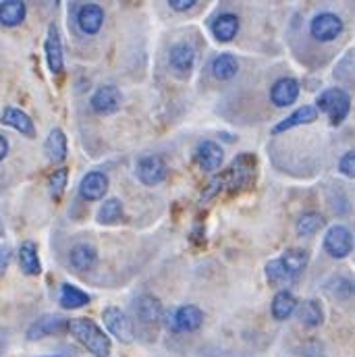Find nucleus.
I'll return each mask as SVG.
<instances>
[{
	"label": "nucleus",
	"instance_id": "24",
	"mask_svg": "<svg viewBox=\"0 0 355 357\" xmlns=\"http://www.w3.org/2000/svg\"><path fill=\"white\" fill-rule=\"evenodd\" d=\"M297 310V299L291 291H278L272 299L270 312L274 316V320H287L295 314Z\"/></svg>",
	"mask_w": 355,
	"mask_h": 357
},
{
	"label": "nucleus",
	"instance_id": "10",
	"mask_svg": "<svg viewBox=\"0 0 355 357\" xmlns=\"http://www.w3.org/2000/svg\"><path fill=\"white\" fill-rule=\"evenodd\" d=\"M67 326H69V322H67L63 316H59V314H48V316L38 318V320L29 326L27 339H29V341H40V339H44V337H52V335L63 333Z\"/></svg>",
	"mask_w": 355,
	"mask_h": 357
},
{
	"label": "nucleus",
	"instance_id": "4",
	"mask_svg": "<svg viewBox=\"0 0 355 357\" xmlns=\"http://www.w3.org/2000/svg\"><path fill=\"white\" fill-rule=\"evenodd\" d=\"M345 31V23L339 15L335 13H318L312 21H310V33L316 42L326 44V42H335L341 33Z\"/></svg>",
	"mask_w": 355,
	"mask_h": 357
},
{
	"label": "nucleus",
	"instance_id": "17",
	"mask_svg": "<svg viewBox=\"0 0 355 357\" xmlns=\"http://www.w3.org/2000/svg\"><path fill=\"white\" fill-rule=\"evenodd\" d=\"M0 123L6 125V127H13L15 131H19V133L25 135V137H33V135H36L33 121H31L29 114L23 112L21 108H15V106L4 108L2 114H0Z\"/></svg>",
	"mask_w": 355,
	"mask_h": 357
},
{
	"label": "nucleus",
	"instance_id": "11",
	"mask_svg": "<svg viewBox=\"0 0 355 357\" xmlns=\"http://www.w3.org/2000/svg\"><path fill=\"white\" fill-rule=\"evenodd\" d=\"M44 52H46L48 69L54 75H61L63 73V65H65V56H63V42H61L56 25L48 27V36H46V42H44Z\"/></svg>",
	"mask_w": 355,
	"mask_h": 357
},
{
	"label": "nucleus",
	"instance_id": "39",
	"mask_svg": "<svg viewBox=\"0 0 355 357\" xmlns=\"http://www.w3.org/2000/svg\"><path fill=\"white\" fill-rule=\"evenodd\" d=\"M6 154H8V142L0 135V162L6 158Z\"/></svg>",
	"mask_w": 355,
	"mask_h": 357
},
{
	"label": "nucleus",
	"instance_id": "6",
	"mask_svg": "<svg viewBox=\"0 0 355 357\" xmlns=\"http://www.w3.org/2000/svg\"><path fill=\"white\" fill-rule=\"evenodd\" d=\"M102 320H104V326L108 328V333L121 341V343H131L133 341V328H131V322L127 318V314L121 310V307H106L102 312Z\"/></svg>",
	"mask_w": 355,
	"mask_h": 357
},
{
	"label": "nucleus",
	"instance_id": "9",
	"mask_svg": "<svg viewBox=\"0 0 355 357\" xmlns=\"http://www.w3.org/2000/svg\"><path fill=\"white\" fill-rule=\"evenodd\" d=\"M135 175H137V178H139L144 185L154 187V185L163 183L165 177H167V162H165L160 156H156V154L144 156V158L137 162V167H135Z\"/></svg>",
	"mask_w": 355,
	"mask_h": 357
},
{
	"label": "nucleus",
	"instance_id": "29",
	"mask_svg": "<svg viewBox=\"0 0 355 357\" xmlns=\"http://www.w3.org/2000/svg\"><path fill=\"white\" fill-rule=\"evenodd\" d=\"M237 71H239V63L233 54H220L212 63V75L220 82L233 79L237 75Z\"/></svg>",
	"mask_w": 355,
	"mask_h": 357
},
{
	"label": "nucleus",
	"instance_id": "31",
	"mask_svg": "<svg viewBox=\"0 0 355 357\" xmlns=\"http://www.w3.org/2000/svg\"><path fill=\"white\" fill-rule=\"evenodd\" d=\"M121 218H123V204L116 197H108L98 210V222L102 225H114Z\"/></svg>",
	"mask_w": 355,
	"mask_h": 357
},
{
	"label": "nucleus",
	"instance_id": "20",
	"mask_svg": "<svg viewBox=\"0 0 355 357\" xmlns=\"http://www.w3.org/2000/svg\"><path fill=\"white\" fill-rule=\"evenodd\" d=\"M239 31V19L233 13H222L212 23V33L218 42H231L235 40Z\"/></svg>",
	"mask_w": 355,
	"mask_h": 357
},
{
	"label": "nucleus",
	"instance_id": "33",
	"mask_svg": "<svg viewBox=\"0 0 355 357\" xmlns=\"http://www.w3.org/2000/svg\"><path fill=\"white\" fill-rule=\"evenodd\" d=\"M266 276L272 284H287V282H291V276L282 270V266H280V262H278V260H270V262H268Z\"/></svg>",
	"mask_w": 355,
	"mask_h": 357
},
{
	"label": "nucleus",
	"instance_id": "32",
	"mask_svg": "<svg viewBox=\"0 0 355 357\" xmlns=\"http://www.w3.org/2000/svg\"><path fill=\"white\" fill-rule=\"evenodd\" d=\"M67 177H69V171L67 169H59V171H54L50 175V178H48V189H50V195L54 199H59L63 195V191L67 187Z\"/></svg>",
	"mask_w": 355,
	"mask_h": 357
},
{
	"label": "nucleus",
	"instance_id": "15",
	"mask_svg": "<svg viewBox=\"0 0 355 357\" xmlns=\"http://www.w3.org/2000/svg\"><path fill=\"white\" fill-rule=\"evenodd\" d=\"M195 162L202 171L212 173L220 169V165L225 162V152L216 142H202L195 150Z\"/></svg>",
	"mask_w": 355,
	"mask_h": 357
},
{
	"label": "nucleus",
	"instance_id": "7",
	"mask_svg": "<svg viewBox=\"0 0 355 357\" xmlns=\"http://www.w3.org/2000/svg\"><path fill=\"white\" fill-rule=\"evenodd\" d=\"M133 314H135L137 322L144 324V326H156L165 316L163 303L154 295H139L133 301Z\"/></svg>",
	"mask_w": 355,
	"mask_h": 357
},
{
	"label": "nucleus",
	"instance_id": "28",
	"mask_svg": "<svg viewBox=\"0 0 355 357\" xmlns=\"http://www.w3.org/2000/svg\"><path fill=\"white\" fill-rule=\"evenodd\" d=\"M61 307L65 310H77L89 303V295L86 291H82L80 287L73 284H63L61 287V299H59Z\"/></svg>",
	"mask_w": 355,
	"mask_h": 357
},
{
	"label": "nucleus",
	"instance_id": "2",
	"mask_svg": "<svg viewBox=\"0 0 355 357\" xmlns=\"http://www.w3.org/2000/svg\"><path fill=\"white\" fill-rule=\"evenodd\" d=\"M316 108L326 112L331 123L337 127L347 119V114L352 110V98L345 89L328 88L316 98Z\"/></svg>",
	"mask_w": 355,
	"mask_h": 357
},
{
	"label": "nucleus",
	"instance_id": "21",
	"mask_svg": "<svg viewBox=\"0 0 355 357\" xmlns=\"http://www.w3.org/2000/svg\"><path fill=\"white\" fill-rule=\"evenodd\" d=\"M27 6L21 0H4L0 2V23L4 27H17L25 21Z\"/></svg>",
	"mask_w": 355,
	"mask_h": 357
},
{
	"label": "nucleus",
	"instance_id": "3",
	"mask_svg": "<svg viewBox=\"0 0 355 357\" xmlns=\"http://www.w3.org/2000/svg\"><path fill=\"white\" fill-rule=\"evenodd\" d=\"M256 175V165H254V156L250 154H241L233 160V165L229 167V171L225 173V189L235 193L239 189H246Z\"/></svg>",
	"mask_w": 355,
	"mask_h": 357
},
{
	"label": "nucleus",
	"instance_id": "26",
	"mask_svg": "<svg viewBox=\"0 0 355 357\" xmlns=\"http://www.w3.org/2000/svg\"><path fill=\"white\" fill-rule=\"evenodd\" d=\"M278 262H280V266L282 270L291 276V280L297 276V274H301L305 266H308V262H310V256H308V252H303V250H287L280 258H278Z\"/></svg>",
	"mask_w": 355,
	"mask_h": 357
},
{
	"label": "nucleus",
	"instance_id": "1",
	"mask_svg": "<svg viewBox=\"0 0 355 357\" xmlns=\"http://www.w3.org/2000/svg\"><path fill=\"white\" fill-rule=\"evenodd\" d=\"M67 328L93 357L110 356V339L93 320H89V318H73V320H69Z\"/></svg>",
	"mask_w": 355,
	"mask_h": 357
},
{
	"label": "nucleus",
	"instance_id": "34",
	"mask_svg": "<svg viewBox=\"0 0 355 357\" xmlns=\"http://www.w3.org/2000/svg\"><path fill=\"white\" fill-rule=\"evenodd\" d=\"M326 291H331L335 297H349L355 291V287L347 280V278L339 276V278H333V280L326 284Z\"/></svg>",
	"mask_w": 355,
	"mask_h": 357
},
{
	"label": "nucleus",
	"instance_id": "13",
	"mask_svg": "<svg viewBox=\"0 0 355 357\" xmlns=\"http://www.w3.org/2000/svg\"><path fill=\"white\" fill-rule=\"evenodd\" d=\"M169 65H171L175 75L187 77L193 71V65H195V50L185 42L175 44L171 48V52H169Z\"/></svg>",
	"mask_w": 355,
	"mask_h": 357
},
{
	"label": "nucleus",
	"instance_id": "35",
	"mask_svg": "<svg viewBox=\"0 0 355 357\" xmlns=\"http://www.w3.org/2000/svg\"><path fill=\"white\" fill-rule=\"evenodd\" d=\"M220 189H225V175H218V177H212V181L206 185V189L202 191V197H199V202H208V199H212L214 195H218V191Z\"/></svg>",
	"mask_w": 355,
	"mask_h": 357
},
{
	"label": "nucleus",
	"instance_id": "25",
	"mask_svg": "<svg viewBox=\"0 0 355 357\" xmlns=\"http://www.w3.org/2000/svg\"><path fill=\"white\" fill-rule=\"evenodd\" d=\"M96 260H98V252H96V248L89 245V243H80V245H75V248L71 250V254H69V262H71V266L75 268L77 272H88L89 268H93Z\"/></svg>",
	"mask_w": 355,
	"mask_h": 357
},
{
	"label": "nucleus",
	"instance_id": "12",
	"mask_svg": "<svg viewBox=\"0 0 355 357\" xmlns=\"http://www.w3.org/2000/svg\"><path fill=\"white\" fill-rule=\"evenodd\" d=\"M89 106L98 114H112L121 106V91L114 86H100L89 98Z\"/></svg>",
	"mask_w": 355,
	"mask_h": 357
},
{
	"label": "nucleus",
	"instance_id": "22",
	"mask_svg": "<svg viewBox=\"0 0 355 357\" xmlns=\"http://www.w3.org/2000/svg\"><path fill=\"white\" fill-rule=\"evenodd\" d=\"M46 156L50 158V162L61 165L67 158V135L63 133V129H52L46 137Z\"/></svg>",
	"mask_w": 355,
	"mask_h": 357
},
{
	"label": "nucleus",
	"instance_id": "38",
	"mask_svg": "<svg viewBox=\"0 0 355 357\" xmlns=\"http://www.w3.org/2000/svg\"><path fill=\"white\" fill-rule=\"evenodd\" d=\"M169 6H171L173 10H189V8L195 6V0H171Z\"/></svg>",
	"mask_w": 355,
	"mask_h": 357
},
{
	"label": "nucleus",
	"instance_id": "36",
	"mask_svg": "<svg viewBox=\"0 0 355 357\" xmlns=\"http://www.w3.org/2000/svg\"><path fill=\"white\" fill-rule=\"evenodd\" d=\"M339 171H341L345 177L355 178V150H352V152H347V154L341 156V160H339Z\"/></svg>",
	"mask_w": 355,
	"mask_h": 357
},
{
	"label": "nucleus",
	"instance_id": "16",
	"mask_svg": "<svg viewBox=\"0 0 355 357\" xmlns=\"http://www.w3.org/2000/svg\"><path fill=\"white\" fill-rule=\"evenodd\" d=\"M104 23V8L96 2L82 4L80 13H77V25L86 36H96L102 29Z\"/></svg>",
	"mask_w": 355,
	"mask_h": 357
},
{
	"label": "nucleus",
	"instance_id": "5",
	"mask_svg": "<svg viewBox=\"0 0 355 357\" xmlns=\"http://www.w3.org/2000/svg\"><path fill=\"white\" fill-rule=\"evenodd\" d=\"M324 250L335 260H343L354 252V235L347 227L335 225L324 235Z\"/></svg>",
	"mask_w": 355,
	"mask_h": 357
},
{
	"label": "nucleus",
	"instance_id": "40",
	"mask_svg": "<svg viewBox=\"0 0 355 357\" xmlns=\"http://www.w3.org/2000/svg\"><path fill=\"white\" fill-rule=\"evenodd\" d=\"M46 357H63V356H46Z\"/></svg>",
	"mask_w": 355,
	"mask_h": 357
},
{
	"label": "nucleus",
	"instance_id": "19",
	"mask_svg": "<svg viewBox=\"0 0 355 357\" xmlns=\"http://www.w3.org/2000/svg\"><path fill=\"white\" fill-rule=\"evenodd\" d=\"M108 191V177L100 171H91L86 177L82 178L80 185V195L88 202H96L102 199Z\"/></svg>",
	"mask_w": 355,
	"mask_h": 357
},
{
	"label": "nucleus",
	"instance_id": "8",
	"mask_svg": "<svg viewBox=\"0 0 355 357\" xmlns=\"http://www.w3.org/2000/svg\"><path fill=\"white\" fill-rule=\"evenodd\" d=\"M204 324V312L195 305H181L169 316V326L175 333H193Z\"/></svg>",
	"mask_w": 355,
	"mask_h": 357
},
{
	"label": "nucleus",
	"instance_id": "23",
	"mask_svg": "<svg viewBox=\"0 0 355 357\" xmlns=\"http://www.w3.org/2000/svg\"><path fill=\"white\" fill-rule=\"evenodd\" d=\"M297 318L303 326H310V328H316L324 322V312H322V305L320 301L316 299H305L297 305Z\"/></svg>",
	"mask_w": 355,
	"mask_h": 357
},
{
	"label": "nucleus",
	"instance_id": "18",
	"mask_svg": "<svg viewBox=\"0 0 355 357\" xmlns=\"http://www.w3.org/2000/svg\"><path fill=\"white\" fill-rule=\"evenodd\" d=\"M318 108L316 106H301V108H297L295 112H291L287 119H282L280 123H276L274 125V129H272V133L274 135H278V133H285V131H289V129H295V127H299V125H310V123H314L316 119H318Z\"/></svg>",
	"mask_w": 355,
	"mask_h": 357
},
{
	"label": "nucleus",
	"instance_id": "14",
	"mask_svg": "<svg viewBox=\"0 0 355 357\" xmlns=\"http://www.w3.org/2000/svg\"><path fill=\"white\" fill-rule=\"evenodd\" d=\"M297 98H299V84L293 77H282L274 82L270 88V102L278 108H287L295 104Z\"/></svg>",
	"mask_w": 355,
	"mask_h": 357
},
{
	"label": "nucleus",
	"instance_id": "37",
	"mask_svg": "<svg viewBox=\"0 0 355 357\" xmlns=\"http://www.w3.org/2000/svg\"><path fill=\"white\" fill-rule=\"evenodd\" d=\"M8 262H10V250L6 245L0 243V276L4 274V270L8 268Z\"/></svg>",
	"mask_w": 355,
	"mask_h": 357
},
{
	"label": "nucleus",
	"instance_id": "30",
	"mask_svg": "<svg viewBox=\"0 0 355 357\" xmlns=\"http://www.w3.org/2000/svg\"><path fill=\"white\" fill-rule=\"evenodd\" d=\"M297 235L299 237H312L314 233H318L324 227V218L318 212H303L297 218Z\"/></svg>",
	"mask_w": 355,
	"mask_h": 357
},
{
	"label": "nucleus",
	"instance_id": "27",
	"mask_svg": "<svg viewBox=\"0 0 355 357\" xmlns=\"http://www.w3.org/2000/svg\"><path fill=\"white\" fill-rule=\"evenodd\" d=\"M19 266H21V270H23L27 276H38V274L42 272L40 256H38L36 243H31V241L21 243V248H19Z\"/></svg>",
	"mask_w": 355,
	"mask_h": 357
}]
</instances>
